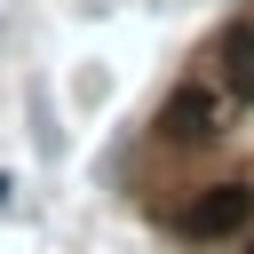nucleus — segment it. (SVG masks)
<instances>
[{"mask_svg": "<svg viewBox=\"0 0 254 254\" xmlns=\"http://www.w3.org/2000/svg\"><path fill=\"white\" fill-rule=\"evenodd\" d=\"M8 190H16V183H8V175H0V206H8Z\"/></svg>", "mask_w": 254, "mask_h": 254, "instance_id": "20e7f679", "label": "nucleus"}, {"mask_svg": "<svg viewBox=\"0 0 254 254\" xmlns=\"http://www.w3.org/2000/svg\"><path fill=\"white\" fill-rule=\"evenodd\" d=\"M214 111H222V103H214L206 87H183V95H167V111H159V127H167L175 143H198V135L214 127Z\"/></svg>", "mask_w": 254, "mask_h": 254, "instance_id": "7ed1b4c3", "label": "nucleus"}, {"mask_svg": "<svg viewBox=\"0 0 254 254\" xmlns=\"http://www.w3.org/2000/svg\"><path fill=\"white\" fill-rule=\"evenodd\" d=\"M246 214H254V190L246 183H214V190H198L183 206V238H230V230H246Z\"/></svg>", "mask_w": 254, "mask_h": 254, "instance_id": "f257e3e1", "label": "nucleus"}, {"mask_svg": "<svg viewBox=\"0 0 254 254\" xmlns=\"http://www.w3.org/2000/svg\"><path fill=\"white\" fill-rule=\"evenodd\" d=\"M214 64H222V95L230 103H254V24H230L222 48H214Z\"/></svg>", "mask_w": 254, "mask_h": 254, "instance_id": "f03ea898", "label": "nucleus"}]
</instances>
